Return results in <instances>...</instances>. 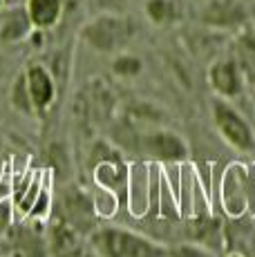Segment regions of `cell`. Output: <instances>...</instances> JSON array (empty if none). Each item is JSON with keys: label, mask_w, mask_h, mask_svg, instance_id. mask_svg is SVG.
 <instances>
[{"label": "cell", "mask_w": 255, "mask_h": 257, "mask_svg": "<svg viewBox=\"0 0 255 257\" xmlns=\"http://www.w3.org/2000/svg\"><path fill=\"white\" fill-rule=\"evenodd\" d=\"M63 219L72 224L78 233H87L94 230V219H96V208L90 201L81 188H67L63 195Z\"/></svg>", "instance_id": "cell-7"}, {"label": "cell", "mask_w": 255, "mask_h": 257, "mask_svg": "<svg viewBox=\"0 0 255 257\" xmlns=\"http://www.w3.org/2000/svg\"><path fill=\"white\" fill-rule=\"evenodd\" d=\"M208 83L213 87V92L219 98H235L244 92L246 81H244V74L239 63L235 61V56H222L215 58L208 67Z\"/></svg>", "instance_id": "cell-5"}, {"label": "cell", "mask_w": 255, "mask_h": 257, "mask_svg": "<svg viewBox=\"0 0 255 257\" xmlns=\"http://www.w3.org/2000/svg\"><path fill=\"white\" fill-rule=\"evenodd\" d=\"M166 257H215V253H210L208 248L199 244H177L168 248Z\"/></svg>", "instance_id": "cell-16"}, {"label": "cell", "mask_w": 255, "mask_h": 257, "mask_svg": "<svg viewBox=\"0 0 255 257\" xmlns=\"http://www.w3.org/2000/svg\"><path fill=\"white\" fill-rule=\"evenodd\" d=\"M213 118L215 127L219 130V135L224 137V141L228 146H233L239 152H253L255 150V135L251 130L244 116L235 110L226 98H215L213 103Z\"/></svg>", "instance_id": "cell-3"}, {"label": "cell", "mask_w": 255, "mask_h": 257, "mask_svg": "<svg viewBox=\"0 0 255 257\" xmlns=\"http://www.w3.org/2000/svg\"><path fill=\"white\" fill-rule=\"evenodd\" d=\"M34 29H54L63 18V0H27L25 5Z\"/></svg>", "instance_id": "cell-10"}, {"label": "cell", "mask_w": 255, "mask_h": 257, "mask_svg": "<svg viewBox=\"0 0 255 257\" xmlns=\"http://www.w3.org/2000/svg\"><path fill=\"white\" fill-rule=\"evenodd\" d=\"M9 257H45L43 237L29 228H21L12 237V253Z\"/></svg>", "instance_id": "cell-12"}, {"label": "cell", "mask_w": 255, "mask_h": 257, "mask_svg": "<svg viewBox=\"0 0 255 257\" xmlns=\"http://www.w3.org/2000/svg\"><path fill=\"white\" fill-rule=\"evenodd\" d=\"M34 29L29 14L25 7H5L0 12V43L5 45H16L25 41L29 32Z\"/></svg>", "instance_id": "cell-9"}, {"label": "cell", "mask_w": 255, "mask_h": 257, "mask_svg": "<svg viewBox=\"0 0 255 257\" xmlns=\"http://www.w3.org/2000/svg\"><path fill=\"white\" fill-rule=\"evenodd\" d=\"M233 56L239 63V67H242L246 85L255 87V34L253 32H246L237 38Z\"/></svg>", "instance_id": "cell-11"}, {"label": "cell", "mask_w": 255, "mask_h": 257, "mask_svg": "<svg viewBox=\"0 0 255 257\" xmlns=\"http://www.w3.org/2000/svg\"><path fill=\"white\" fill-rule=\"evenodd\" d=\"M90 244L99 257H166L168 248L121 226H101L90 233Z\"/></svg>", "instance_id": "cell-1"}, {"label": "cell", "mask_w": 255, "mask_h": 257, "mask_svg": "<svg viewBox=\"0 0 255 257\" xmlns=\"http://www.w3.org/2000/svg\"><path fill=\"white\" fill-rule=\"evenodd\" d=\"M12 103H14V107H16L18 112H23V114H36L34 112V105H32V101H29V92H27V83H25V74H18L16 76V81H14V85H12Z\"/></svg>", "instance_id": "cell-13"}, {"label": "cell", "mask_w": 255, "mask_h": 257, "mask_svg": "<svg viewBox=\"0 0 255 257\" xmlns=\"http://www.w3.org/2000/svg\"><path fill=\"white\" fill-rule=\"evenodd\" d=\"M146 14L153 23H168L175 16V7L170 0H148L146 3Z\"/></svg>", "instance_id": "cell-14"}, {"label": "cell", "mask_w": 255, "mask_h": 257, "mask_svg": "<svg viewBox=\"0 0 255 257\" xmlns=\"http://www.w3.org/2000/svg\"><path fill=\"white\" fill-rule=\"evenodd\" d=\"M226 257H246V255H242V253H230V255H226Z\"/></svg>", "instance_id": "cell-19"}, {"label": "cell", "mask_w": 255, "mask_h": 257, "mask_svg": "<svg viewBox=\"0 0 255 257\" xmlns=\"http://www.w3.org/2000/svg\"><path fill=\"white\" fill-rule=\"evenodd\" d=\"M5 7H7V0H0V12H3Z\"/></svg>", "instance_id": "cell-18"}, {"label": "cell", "mask_w": 255, "mask_h": 257, "mask_svg": "<svg viewBox=\"0 0 255 257\" xmlns=\"http://www.w3.org/2000/svg\"><path fill=\"white\" fill-rule=\"evenodd\" d=\"M128 0H99L103 12H112V14H121V9L125 7Z\"/></svg>", "instance_id": "cell-17"}, {"label": "cell", "mask_w": 255, "mask_h": 257, "mask_svg": "<svg viewBox=\"0 0 255 257\" xmlns=\"http://www.w3.org/2000/svg\"><path fill=\"white\" fill-rule=\"evenodd\" d=\"M25 74V83H27V92H29V101L34 105L36 114H43L52 107V103L56 101V78L52 76V72L47 70L43 63H29Z\"/></svg>", "instance_id": "cell-6"}, {"label": "cell", "mask_w": 255, "mask_h": 257, "mask_svg": "<svg viewBox=\"0 0 255 257\" xmlns=\"http://www.w3.org/2000/svg\"><path fill=\"white\" fill-rule=\"evenodd\" d=\"M144 150L157 161H181L188 155V146L170 130H153L144 137Z\"/></svg>", "instance_id": "cell-8"}, {"label": "cell", "mask_w": 255, "mask_h": 257, "mask_svg": "<svg viewBox=\"0 0 255 257\" xmlns=\"http://www.w3.org/2000/svg\"><path fill=\"white\" fill-rule=\"evenodd\" d=\"M112 70L119 76H135V74L141 72V61L137 56H130V54H121V56L114 58Z\"/></svg>", "instance_id": "cell-15"}, {"label": "cell", "mask_w": 255, "mask_h": 257, "mask_svg": "<svg viewBox=\"0 0 255 257\" xmlns=\"http://www.w3.org/2000/svg\"><path fill=\"white\" fill-rule=\"evenodd\" d=\"M132 34H135L132 23L121 14H112V12H101L99 16H94L81 29L83 41L101 54L121 52L130 43Z\"/></svg>", "instance_id": "cell-2"}, {"label": "cell", "mask_w": 255, "mask_h": 257, "mask_svg": "<svg viewBox=\"0 0 255 257\" xmlns=\"http://www.w3.org/2000/svg\"><path fill=\"white\" fill-rule=\"evenodd\" d=\"M52 257H99L92 248V244H85L83 233H78L72 224H67L63 217H56L47 233Z\"/></svg>", "instance_id": "cell-4"}]
</instances>
